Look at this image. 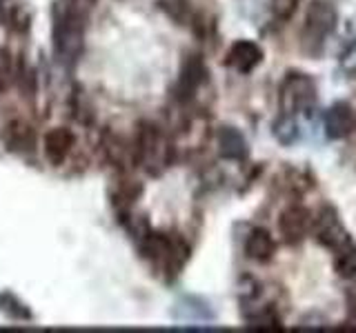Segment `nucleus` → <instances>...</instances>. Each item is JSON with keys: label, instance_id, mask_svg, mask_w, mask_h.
I'll list each match as a JSON object with an SVG mask.
<instances>
[{"label": "nucleus", "instance_id": "39448f33", "mask_svg": "<svg viewBox=\"0 0 356 333\" xmlns=\"http://www.w3.org/2000/svg\"><path fill=\"white\" fill-rule=\"evenodd\" d=\"M314 236H316V242L330 251H337L343 244H348L352 240L348 229L343 227L341 214L334 207H325L318 214V220L314 225Z\"/></svg>", "mask_w": 356, "mask_h": 333}, {"label": "nucleus", "instance_id": "f03ea898", "mask_svg": "<svg viewBox=\"0 0 356 333\" xmlns=\"http://www.w3.org/2000/svg\"><path fill=\"white\" fill-rule=\"evenodd\" d=\"M85 18L72 5L56 9L54 16V47L63 60H76L83 51Z\"/></svg>", "mask_w": 356, "mask_h": 333}, {"label": "nucleus", "instance_id": "423d86ee", "mask_svg": "<svg viewBox=\"0 0 356 333\" xmlns=\"http://www.w3.org/2000/svg\"><path fill=\"white\" fill-rule=\"evenodd\" d=\"M323 129H325V136L330 140L350 138L356 131V109L345 100L332 103L323 111Z\"/></svg>", "mask_w": 356, "mask_h": 333}, {"label": "nucleus", "instance_id": "1a4fd4ad", "mask_svg": "<svg viewBox=\"0 0 356 333\" xmlns=\"http://www.w3.org/2000/svg\"><path fill=\"white\" fill-rule=\"evenodd\" d=\"M205 76H207V69H205L203 58L196 53L187 56L185 62H183V69H181V74H178V80H176V89H174L176 98L178 100L192 98L198 92V87L203 85Z\"/></svg>", "mask_w": 356, "mask_h": 333}, {"label": "nucleus", "instance_id": "4468645a", "mask_svg": "<svg viewBox=\"0 0 356 333\" xmlns=\"http://www.w3.org/2000/svg\"><path fill=\"white\" fill-rule=\"evenodd\" d=\"M274 133L283 144H292L294 140H298V125L294 122L292 116L283 114L281 122H276V125H274Z\"/></svg>", "mask_w": 356, "mask_h": 333}, {"label": "nucleus", "instance_id": "ddd939ff", "mask_svg": "<svg viewBox=\"0 0 356 333\" xmlns=\"http://www.w3.org/2000/svg\"><path fill=\"white\" fill-rule=\"evenodd\" d=\"M332 253H334V271H337V275L345 278V280L356 278V242H354V238Z\"/></svg>", "mask_w": 356, "mask_h": 333}, {"label": "nucleus", "instance_id": "20e7f679", "mask_svg": "<svg viewBox=\"0 0 356 333\" xmlns=\"http://www.w3.org/2000/svg\"><path fill=\"white\" fill-rule=\"evenodd\" d=\"M136 153L140 162L154 173V166H165L170 160V147L163 138V133L154 125H143L136 140Z\"/></svg>", "mask_w": 356, "mask_h": 333}, {"label": "nucleus", "instance_id": "f3484780", "mask_svg": "<svg viewBox=\"0 0 356 333\" xmlns=\"http://www.w3.org/2000/svg\"><path fill=\"white\" fill-rule=\"evenodd\" d=\"M0 89H3V71H0Z\"/></svg>", "mask_w": 356, "mask_h": 333}, {"label": "nucleus", "instance_id": "0eeeda50", "mask_svg": "<svg viewBox=\"0 0 356 333\" xmlns=\"http://www.w3.org/2000/svg\"><path fill=\"white\" fill-rule=\"evenodd\" d=\"M309 229H312V214L309 209L300 205L287 207L281 214V218H278V231H281V238L285 244L303 242Z\"/></svg>", "mask_w": 356, "mask_h": 333}, {"label": "nucleus", "instance_id": "7ed1b4c3", "mask_svg": "<svg viewBox=\"0 0 356 333\" xmlns=\"http://www.w3.org/2000/svg\"><path fill=\"white\" fill-rule=\"evenodd\" d=\"M278 100H281V109L285 116L309 114V111H314L318 100L316 80L305 71H287L281 89H278Z\"/></svg>", "mask_w": 356, "mask_h": 333}, {"label": "nucleus", "instance_id": "9b49d317", "mask_svg": "<svg viewBox=\"0 0 356 333\" xmlns=\"http://www.w3.org/2000/svg\"><path fill=\"white\" fill-rule=\"evenodd\" d=\"M276 253V242L272 238V233L263 229V227H256L250 231L248 240H245V255L254 262H270Z\"/></svg>", "mask_w": 356, "mask_h": 333}, {"label": "nucleus", "instance_id": "2eb2a0df", "mask_svg": "<svg viewBox=\"0 0 356 333\" xmlns=\"http://www.w3.org/2000/svg\"><path fill=\"white\" fill-rule=\"evenodd\" d=\"M298 3L300 0H274V16L278 20H289L292 14L298 9Z\"/></svg>", "mask_w": 356, "mask_h": 333}, {"label": "nucleus", "instance_id": "dca6fc26", "mask_svg": "<svg viewBox=\"0 0 356 333\" xmlns=\"http://www.w3.org/2000/svg\"><path fill=\"white\" fill-rule=\"evenodd\" d=\"M345 71L350 74V78H356V53L352 56V58L345 60Z\"/></svg>", "mask_w": 356, "mask_h": 333}, {"label": "nucleus", "instance_id": "f257e3e1", "mask_svg": "<svg viewBox=\"0 0 356 333\" xmlns=\"http://www.w3.org/2000/svg\"><path fill=\"white\" fill-rule=\"evenodd\" d=\"M339 27V9L330 0H312L305 11V25L300 31V47L312 58L323 53L327 38Z\"/></svg>", "mask_w": 356, "mask_h": 333}, {"label": "nucleus", "instance_id": "6e6552de", "mask_svg": "<svg viewBox=\"0 0 356 333\" xmlns=\"http://www.w3.org/2000/svg\"><path fill=\"white\" fill-rule=\"evenodd\" d=\"M265 58L263 53V47L259 42L254 40H236L227 49V56H225V65L232 67L234 71L238 74H250L254 71L256 67H259Z\"/></svg>", "mask_w": 356, "mask_h": 333}, {"label": "nucleus", "instance_id": "9d476101", "mask_svg": "<svg viewBox=\"0 0 356 333\" xmlns=\"http://www.w3.org/2000/svg\"><path fill=\"white\" fill-rule=\"evenodd\" d=\"M74 147V133L65 127H54L44 133L42 140V149H44V158H47L51 164H60L65 162V158L70 155Z\"/></svg>", "mask_w": 356, "mask_h": 333}, {"label": "nucleus", "instance_id": "f8f14e48", "mask_svg": "<svg viewBox=\"0 0 356 333\" xmlns=\"http://www.w3.org/2000/svg\"><path fill=\"white\" fill-rule=\"evenodd\" d=\"M218 153L225 160H245L250 153L248 138L236 127H220L218 131Z\"/></svg>", "mask_w": 356, "mask_h": 333}]
</instances>
